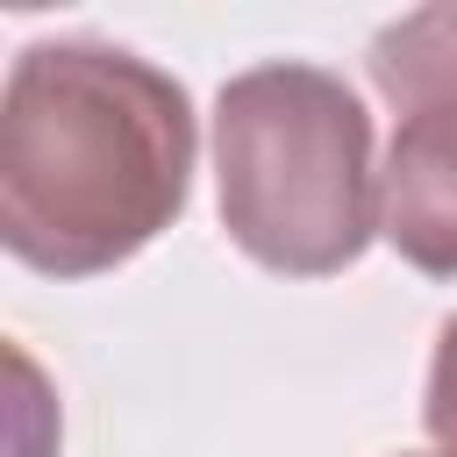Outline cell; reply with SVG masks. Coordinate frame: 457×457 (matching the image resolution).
Listing matches in <instances>:
<instances>
[{
    "instance_id": "cell-1",
    "label": "cell",
    "mask_w": 457,
    "mask_h": 457,
    "mask_svg": "<svg viewBox=\"0 0 457 457\" xmlns=\"http://www.w3.org/2000/svg\"><path fill=\"white\" fill-rule=\"evenodd\" d=\"M193 193V100L114 43H29L0 100V243L93 278L157 243Z\"/></svg>"
},
{
    "instance_id": "cell-4",
    "label": "cell",
    "mask_w": 457,
    "mask_h": 457,
    "mask_svg": "<svg viewBox=\"0 0 457 457\" xmlns=\"http://www.w3.org/2000/svg\"><path fill=\"white\" fill-rule=\"evenodd\" d=\"M371 86L400 121L457 129V0L386 21L371 36Z\"/></svg>"
},
{
    "instance_id": "cell-3",
    "label": "cell",
    "mask_w": 457,
    "mask_h": 457,
    "mask_svg": "<svg viewBox=\"0 0 457 457\" xmlns=\"http://www.w3.org/2000/svg\"><path fill=\"white\" fill-rule=\"evenodd\" d=\"M378 228L414 271L457 278V129H436V121L393 129Z\"/></svg>"
},
{
    "instance_id": "cell-5",
    "label": "cell",
    "mask_w": 457,
    "mask_h": 457,
    "mask_svg": "<svg viewBox=\"0 0 457 457\" xmlns=\"http://www.w3.org/2000/svg\"><path fill=\"white\" fill-rule=\"evenodd\" d=\"M421 421L436 436L443 457H457V314L436 328V364H428V400H421Z\"/></svg>"
},
{
    "instance_id": "cell-2",
    "label": "cell",
    "mask_w": 457,
    "mask_h": 457,
    "mask_svg": "<svg viewBox=\"0 0 457 457\" xmlns=\"http://www.w3.org/2000/svg\"><path fill=\"white\" fill-rule=\"evenodd\" d=\"M221 228L286 278H328L378 236L386 171H371V114L321 64H257L214 100Z\"/></svg>"
}]
</instances>
